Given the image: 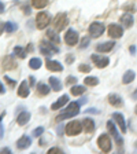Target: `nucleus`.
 <instances>
[{
	"label": "nucleus",
	"mask_w": 137,
	"mask_h": 154,
	"mask_svg": "<svg viewBox=\"0 0 137 154\" xmlns=\"http://www.w3.org/2000/svg\"><path fill=\"white\" fill-rule=\"evenodd\" d=\"M78 113H80V102H70L69 106L66 107V110L56 117V121H62V120H67V119H71V117H76Z\"/></svg>",
	"instance_id": "nucleus-1"
},
{
	"label": "nucleus",
	"mask_w": 137,
	"mask_h": 154,
	"mask_svg": "<svg viewBox=\"0 0 137 154\" xmlns=\"http://www.w3.org/2000/svg\"><path fill=\"white\" fill-rule=\"evenodd\" d=\"M97 144H99V149L103 151V153H109V151H111V149H112L111 139H110V136L107 134L100 135L99 139H97Z\"/></svg>",
	"instance_id": "nucleus-2"
},
{
	"label": "nucleus",
	"mask_w": 137,
	"mask_h": 154,
	"mask_svg": "<svg viewBox=\"0 0 137 154\" xmlns=\"http://www.w3.org/2000/svg\"><path fill=\"white\" fill-rule=\"evenodd\" d=\"M67 25H69V18H67V15L64 13H59L56 17H55V19H54L55 30L61 32V30H63Z\"/></svg>",
	"instance_id": "nucleus-3"
},
{
	"label": "nucleus",
	"mask_w": 137,
	"mask_h": 154,
	"mask_svg": "<svg viewBox=\"0 0 137 154\" xmlns=\"http://www.w3.org/2000/svg\"><path fill=\"white\" fill-rule=\"evenodd\" d=\"M64 129H66V134L69 135V136H76V135H78L81 131H82V124H81L80 121H70L69 124L64 127Z\"/></svg>",
	"instance_id": "nucleus-4"
},
{
	"label": "nucleus",
	"mask_w": 137,
	"mask_h": 154,
	"mask_svg": "<svg viewBox=\"0 0 137 154\" xmlns=\"http://www.w3.org/2000/svg\"><path fill=\"white\" fill-rule=\"evenodd\" d=\"M51 22V17L49 14L45 13V11H41V13H38L37 17H36V23H37V28L38 29H44L47 28Z\"/></svg>",
	"instance_id": "nucleus-5"
},
{
	"label": "nucleus",
	"mask_w": 137,
	"mask_h": 154,
	"mask_svg": "<svg viewBox=\"0 0 137 154\" xmlns=\"http://www.w3.org/2000/svg\"><path fill=\"white\" fill-rule=\"evenodd\" d=\"M104 32V25L103 23H99V22H93L91 23L89 26V36L93 38H97L103 35Z\"/></svg>",
	"instance_id": "nucleus-6"
},
{
	"label": "nucleus",
	"mask_w": 137,
	"mask_h": 154,
	"mask_svg": "<svg viewBox=\"0 0 137 154\" xmlns=\"http://www.w3.org/2000/svg\"><path fill=\"white\" fill-rule=\"evenodd\" d=\"M40 51H41V54L45 55V57H51L54 52H58L59 50H58L54 44H51V43L43 42L41 44H40Z\"/></svg>",
	"instance_id": "nucleus-7"
},
{
	"label": "nucleus",
	"mask_w": 137,
	"mask_h": 154,
	"mask_svg": "<svg viewBox=\"0 0 137 154\" xmlns=\"http://www.w3.org/2000/svg\"><path fill=\"white\" fill-rule=\"evenodd\" d=\"M78 33L74 30V29H69L66 32V35H64V42L67 43V45H70V47H73V45H76L77 43H78Z\"/></svg>",
	"instance_id": "nucleus-8"
},
{
	"label": "nucleus",
	"mask_w": 137,
	"mask_h": 154,
	"mask_svg": "<svg viewBox=\"0 0 137 154\" xmlns=\"http://www.w3.org/2000/svg\"><path fill=\"white\" fill-rule=\"evenodd\" d=\"M109 36L112 38H119L122 37V35H124V29L121 28L119 25H115V23H111V25L109 26Z\"/></svg>",
	"instance_id": "nucleus-9"
},
{
	"label": "nucleus",
	"mask_w": 137,
	"mask_h": 154,
	"mask_svg": "<svg viewBox=\"0 0 137 154\" xmlns=\"http://www.w3.org/2000/svg\"><path fill=\"white\" fill-rule=\"evenodd\" d=\"M107 129H109V131H110V134H111L112 136H114V139H115V140H117V143H118L119 146H121V144L124 143V139H122L121 136H119V134H118V129L115 128L114 122H112L111 120H110V121H107Z\"/></svg>",
	"instance_id": "nucleus-10"
},
{
	"label": "nucleus",
	"mask_w": 137,
	"mask_h": 154,
	"mask_svg": "<svg viewBox=\"0 0 137 154\" xmlns=\"http://www.w3.org/2000/svg\"><path fill=\"white\" fill-rule=\"evenodd\" d=\"M1 65H3V69L4 70H13L16 67V62L11 55H7V57L3 58V61H1Z\"/></svg>",
	"instance_id": "nucleus-11"
},
{
	"label": "nucleus",
	"mask_w": 137,
	"mask_h": 154,
	"mask_svg": "<svg viewBox=\"0 0 137 154\" xmlns=\"http://www.w3.org/2000/svg\"><path fill=\"white\" fill-rule=\"evenodd\" d=\"M92 61L96 63V66L100 67V69H103V67H106L107 65L110 63V59L107 57H100V55H92Z\"/></svg>",
	"instance_id": "nucleus-12"
},
{
	"label": "nucleus",
	"mask_w": 137,
	"mask_h": 154,
	"mask_svg": "<svg viewBox=\"0 0 137 154\" xmlns=\"http://www.w3.org/2000/svg\"><path fill=\"white\" fill-rule=\"evenodd\" d=\"M30 143H32V139L29 136H26V135H23L22 138H19L18 142H16V147L19 150H25V149H28L30 146Z\"/></svg>",
	"instance_id": "nucleus-13"
},
{
	"label": "nucleus",
	"mask_w": 137,
	"mask_h": 154,
	"mask_svg": "<svg viewBox=\"0 0 137 154\" xmlns=\"http://www.w3.org/2000/svg\"><path fill=\"white\" fill-rule=\"evenodd\" d=\"M112 120H115V122L119 125L122 132H126V122H125L124 116L121 113H112Z\"/></svg>",
	"instance_id": "nucleus-14"
},
{
	"label": "nucleus",
	"mask_w": 137,
	"mask_h": 154,
	"mask_svg": "<svg viewBox=\"0 0 137 154\" xmlns=\"http://www.w3.org/2000/svg\"><path fill=\"white\" fill-rule=\"evenodd\" d=\"M45 66H47L48 70H51V72H62L63 70V66H62L58 61H51V59H48V61L45 62Z\"/></svg>",
	"instance_id": "nucleus-15"
},
{
	"label": "nucleus",
	"mask_w": 137,
	"mask_h": 154,
	"mask_svg": "<svg viewBox=\"0 0 137 154\" xmlns=\"http://www.w3.org/2000/svg\"><path fill=\"white\" fill-rule=\"evenodd\" d=\"M114 45H115L114 42H106V43H102V44L96 45V50L99 52H109L114 48Z\"/></svg>",
	"instance_id": "nucleus-16"
},
{
	"label": "nucleus",
	"mask_w": 137,
	"mask_h": 154,
	"mask_svg": "<svg viewBox=\"0 0 137 154\" xmlns=\"http://www.w3.org/2000/svg\"><path fill=\"white\" fill-rule=\"evenodd\" d=\"M69 102V96L67 95H62L59 99L56 100L55 103H52V106H51V109L52 110H58V109H61V107H63L66 103Z\"/></svg>",
	"instance_id": "nucleus-17"
},
{
	"label": "nucleus",
	"mask_w": 137,
	"mask_h": 154,
	"mask_svg": "<svg viewBox=\"0 0 137 154\" xmlns=\"http://www.w3.org/2000/svg\"><path fill=\"white\" fill-rule=\"evenodd\" d=\"M82 127H84V131L85 132H89V134H92L93 131H95V121H93L92 119H84L82 121Z\"/></svg>",
	"instance_id": "nucleus-18"
},
{
	"label": "nucleus",
	"mask_w": 137,
	"mask_h": 154,
	"mask_svg": "<svg viewBox=\"0 0 137 154\" xmlns=\"http://www.w3.org/2000/svg\"><path fill=\"white\" fill-rule=\"evenodd\" d=\"M18 95L21 96V98H28L29 96V84H28V81H22V83H21V85H19V88H18Z\"/></svg>",
	"instance_id": "nucleus-19"
},
{
	"label": "nucleus",
	"mask_w": 137,
	"mask_h": 154,
	"mask_svg": "<svg viewBox=\"0 0 137 154\" xmlns=\"http://www.w3.org/2000/svg\"><path fill=\"white\" fill-rule=\"evenodd\" d=\"M29 120H30V113H29V112H22L21 114L18 116L16 121H18V124L22 127V125H26V124H28Z\"/></svg>",
	"instance_id": "nucleus-20"
},
{
	"label": "nucleus",
	"mask_w": 137,
	"mask_h": 154,
	"mask_svg": "<svg viewBox=\"0 0 137 154\" xmlns=\"http://www.w3.org/2000/svg\"><path fill=\"white\" fill-rule=\"evenodd\" d=\"M109 103L112 106H121L122 103H124V100H122V98L119 95L111 94V95H109Z\"/></svg>",
	"instance_id": "nucleus-21"
},
{
	"label": "nucleus",
	"mask_w": 137,
	"mask_h": 154,
	"mask_svg": "<svg viewBox=\"0 0 137 154\" xmlns=\"http://www.w3.org/2000/svg\"><path fill=\"white\" fill-rule=\"evenodd\" d=\"M133 17L130 15V14H124V15L121 17V22L122 25L125 26V28H130L132 25H133Z\"/></svg>",
	"instance_id": "nucleus-22"
},
{
	"label": "nucleus",
	"mask_w": 137,
	"mask_h": 154,
	"mask_svg": "<svg viewBox=\"0 0 137 154\" xmlns=\"http://www.w3.org/2000/svg\"><path fill=\"white\" fill-rule=\"evenodd\" d=\"M134 77H136V73H134L133 70L125 72L124 77H122V83H124V84H130L132 81L134 80Z\"/></svg>",
	"instance_id": "nucleus-23"
},
{
	"label": "nucleus",
	"mask_w": 137,
	"mask_h": 154,
	"mask_svg": "<svg viewBox=\"0 0 137 154\" xmlns=\"http://www.w3.org/2000/svg\"><path fill=\"white\" fill-rule=\"evenodd\" d=\"M49 84H51V87H52V90L54 91H61L63 87H62V83H61V80L59 79H56V77H49Z\"/></svg>",
	"instance_id": "nucleus-24"
},
{
	"label": "nucleus",
	"mask_w": 137,
	"mask_h": 154,
	"mask_svg": "<svg viewBox=\"0 0 137 154\" xmlns=\"http://www.w3.org/2000/svg\"><path fill=\"white\" fill-rule=\"evenodd\" d=\"M49 91H51V88H49L45 83H38V85H37V94L38 95H48Z\"/></svg>",
	"instance_id": "nucleus-25"
},
{
	"label": "nucleus",
	"mask_w": 137,
	"mask_h": 154,
	"mask_svg": "<svg viewBox=\"0 0 137 154\" xmlns=\"http://www.w3.org/2000/svg\"><path fill=\"white\" fill-rule=\"evenodd\" d=\"M43 65L41 59L40 58H32L30 59V62H29V66H30V69H33V70H37V69H40Z\"/></svg>",
	"instance_id": "nucleus-26"
},
{
	"label": "nucleus",
	"mask_w": 137,
	"mask_h": 154,
	"mask_svg": "<svg viewBox=\"0 0 137 154\" xmlns=\"http://www.w3.org/2000/svg\"><path fill=\"white\" fill-rule=\"evenodd\" d=\"M85 91H86V87H84V85H74V87H71V94H73L74 96L82 95Z\"/></svg>",
	"instance_id": "nucleus-27"
},
{
	"label": "nucleus",
	"mask_w": 137,
	"mask_h": 154,
	"mask_svg": "<svg viewBox=\"0 0 137 154\" xmlns=\"http://www.w3.org/2000/svg\"><path fill=\"white\" fill-rule=\"evenodd\" d=\"M84 83H85V85H88V87H95V85H97V84H99V79H97V77L88 76V77H85Z\"/></svg>",
	"instance_id": "nucleus-28"
},
{
	"label": "nucleus",
	"mask_w": 137,
	"mask_h": 154,
	"mask_svg": "<svg viewBox=\"0 0 137 154\" xmlns=\"http://www.w3.org/2000/svg\"><path fill=\"white\" fill-rule=\"evenodd\" d=\"M14 54H15L18 58H22V59H23V58H26V54H28V51H26L25 48L16 45V47L14 48Z\"/></svg>",
	"instance_id": "nucleus-29"
},
{
	"label": "nucleus",
	"mask_w": 137,
	"mask_h": 154,
	"mask_svg": "<svg viewBox=\"0 0 137 154\" xmlns=\"http://www.w3.org/2000/svg\"><path fill=\"white\" fill-rule=\"evenodd\" d=\"M49 0H32V6L34 8H44Z\"/></svg>",
	"instance_id": "nucleus-30"
},
{
	"label": "nucleus",
	"mask_w": 137,
	"mask_h": 154,
	"mask_svg": "<svg viewBox=\"0 0 137 154\" xmlns=\"http://www.w3.org/2000/svg\"><path fill=\"white\" fill-rule=\"evenodd\" d=\"M47 37L51 40V42L54 43H59L61 42V38H59V36H58V32H55V30H48L47 32Z\"/></svg>",
	"instance_id": "nucleus-31"
},
{
	"label": "nucleus",
	"mask_w": 137,
	"mask_h": 154,
	"mask_svg": "<svg viewBox=\"0 0 137 154\" xmlns=\"http://www.w3.org/2000/svg\"><path fill=\"white\" fill-rule=\"evenodd\" d=\"M16 29H18V25H16L15 22H11V21H8V22L6 23V32L13 33V32H15Z\"/></svg>",
	"instance_id": "nucleus-32"
},
{
	"label": "nucleus",
	"mask_w": 137,
	"mask_h": 154,
	"mask_svg": "<svg viewBox=\"0 0 137 154\" xmlns=\"http://www.w3.org/2000/svg\"><path fill=\"white\" fill-rule=\"evenodd\" d=\"M44 127H37V128L34 129V131H33V138H38V136H40V135H43L44 134Z\"/></svg>",
	"instance_id": "nucleus-33"
},
{
	"label": "nucleus",
	"mask_w": 137,
	"mask_h": 154,
	"mask_svg": "<svg viewBox=\"0 0 137 154\" xmlns=\"http://www.w3.org/2000/svg\"><path fill=\"white\" fill-rule=\"evenodd\" d=\"M78 70L82 72V73H89V72H91V66L82 63V65H80V66H78Z\"/></svg>",
	"instance_id": "nucleus-34"
},
{
	"label": "nucleus",
	"mask_w": 137,
	"mask_h": 154,
	"mask_svg": "<svg viewBox=\"0 0 137 154\" xmlns=\"http://www.w3.org/2000/svg\"><path fill=\"white\" fill-rule=\"evenodd\" d=\"M62 153H63V150L59 147H52L48 150V154H62Z\"/></svg>",
	"instance_id": "nucleus-35"
},
{
	"label": "nucleus",
	"mask_w": 137,
	"mask_h": 154,
	"mask_svg": "<svg viewBox=\"0 0 137 154\" xmlns=\"http://www.w3.org/2000/svg\"><path fill=\"white\" fill-rule=\"evenodd\" d=\"M76 83H77V77L70 76V77H67V79H66V84H67V85H70V84H76Z\"/></svg>",
	"instance_id": "nucleus-36"
},
{
	"label": "nucleus",
	"mask_w": 137,
	"mask_h": 154,
	"mask_svg": "<svg viewBox=\"0 0 137 154\" xmlns=\"http://www.w3.org/2000/svg\"><path fill=\"white\" fill-rule=\"evenodd\" d=\"M86 45H89V38H88V37H84L82 42H81V44H80V47L81 48H85Z\"/></svg>",
	"instance_id": "nucleus-37"
},
{
	"label": "nucleus",
	"mask_w": 137,
	"mask_h": 154,
	"mask_svg": "<svg viewBox=\"0 0 137 154\" xmlns=\"http://www.w3.org/2000/svg\"><path fill=\"white\" fill-rule=\"evenodd\" d=\"M4 80H6L7 83L10 84V85H16V81H15V80H13V79H10L8 76H6V77H4Z\"/></svg>",
	"instance_id": "nucleus-38"
},
{
	"label": "nucleus",
	"mask_w": 137,
	"mask_h": 154,
	"mask_svg": "<svg viewBox=\"0 0 137 154\" xmlns=\"http://www.w3.org/2000/svg\"><path fill=\"white\" fill-rule=\"evenodd\" d=\"M29 83H30V87H34V84H36V79L33 76H30L29 77Z\"/></svg>",
	"instance_id": "nucleus-39"
},
{
	"label": "nucleus",
	"mask_w": 137,
	"mask_h": 154,
	"mask_svg": "<svg viewBox=\"0 0 137 154\" xmlns=\"http://www.w3.org/2000/svg\"><path fill=\"white\" fill-rule=\"evenodd\" d=\"M3 30H6V23L0 21V35L3 33Z\"/></svg>",
	"instance_id": "nucleus-40"
},
{
	"label": "nucleus",
	"mask_w": 137,
	"mask_h": 154,
	"mask_svg": "<svg viewBox=\"0 0 137 154\" xmlns=\"http://www.w3.org/2000/svg\"><path fill=\"white\" fill-rule=\"evenodd\" d=\"M63 125H59V127H58V135H63Z\"/></svg>",
	"instance_id": "nucleus-41"
},
{
	"label": "nucleus",
	"mask_w": 137,
	"mask_h": 154,
	"mask_svg": "<svg viewBox=\"0 0 137 154\" xmlns=\"http://www.w3.org/2000/svg\"><path fill=\"white\" fill-rule=\"evenodd\" d=\"M0 153H3V154H8V153H11V150H10L8 147H4V149H1V150H0Z\"/></svg>",
	"instance_id": "nucleus-42"
},
{
	"label": "nucleus",
	"mask_w": 137,
	"mask_h": 154,
	"mask_svg": "<svg viewBox=\"0 0 137 154\" xmlns=\"http://www.w3.org/2000/svg\"><path fill=\"white\" fill-rule=\"evenodd\" d=\"M85 113H99V110H96V109H86Z\"/></svg>",
	"instance_id": "nucleus-43"
},
{
	"label": "nucleus",
	"mask_w": 137,
	"mask_h": 154,
	"mask_svg": "<svg viewBox=\"0 0 137 154\" xmlns=\"http://www.w3.org/2000/svg\"><path fill=\"white\" fill-rule=\"evenodd\" d=\"M0 138H3V124L0 122Z\"/></svg>",
	"instance_id": "nucleus-44"
},
{
	"label": "nucleus",
	"mask_w": 137,
	"mask_h": 154,
	"mask_svg": "<svg viewBox=\"0 0 137 154\" xmlns=\"http://www.w3.org/2000/svg\"><path fill=\"white\" fill-rule=\"evenodd\" d=\"M1 13H4V4L0 2V14H1Z\"/></svg>",
	"instance_id": "nucleus-45"
},
{
	"label": "nucleus",
	"mask_w": 137,
	"mask_h": 154,
	"mask_svg": "<svg viewBox=\"0 0 137 154\" xmlns=\"http://www.w3.org/2000/svg\"><path fill=\"white\" fill-rule=\"evenodd\" d=\"M6 92V90H4V87H3V84L0 83V94H4Z\"/></svg>",
	"instance_id": "nucleus-46"
},
{
	"label": "nucleus",
	"mask_w": 137,
	"mask_h": 154,
	"mask_svg": "<svg viewBox=\"0 0 137 154\" xmlns=\"http://www.w3.org/2000/svg\"><path fill=\"white\" fill-rule=\"evenodd\" d=\"M129 50H130L132 54H134V52H136V47H134V45H130V48H129Z\"/></svg>",
	"instance_id": "nucleus-47"
},
{
	"label": "nucleus",
	"mask_w": 137,
	"mask_h": 154,
	"mask_svg": "<svg viewBox=\"0 0 137 154\" xmlns=\"http://www.w3.org/2000/svg\"><path fill=\"white\" fill-rule=\"evenodd\" d=\"M73 62V55H70V57L67 58V63H71Z\"/></svg>",
	"instance_id": "nucleus-48"
},
{
	"label": "nucleus",
	"mask_w": 137,
	"mask_h": 154,
	"mask_svg": "<svg viewBox=\"0 0 137 154\" xmlns=\"http://www.w3.org/2000/svg\"><path fill=\"white\" fill-rule=\"evenodd\" d=\"M32 50H33V45H32V44H29V45H28V48H26V51H32Z\"/></svg>",
	"instance_id": "nucleus-49"
},
{
	"label": "nucleus",
	"mask_w": 137,
	"mask_h": 154,
	"mask_svg": "<svg viewBox=\"0 0 137 154\" xmlns=\"http://www.w3.org/2000/svg\"><path fill=\"white\" fill-rule=\"evenodd\" d=\"M132 96H133V99H137V90L134 91V92H133V95H132Z\"/></svg>",
	"instance_id": "nucleus-50"
},
{
	"label": "nucleus",
	"mask_w": 137,
	"mask_h": 154,
	"mask_svg": "<svg viewBox=\"0 0 137 154\" xmlns=\"http://www.w3.org/2000/svg\"><path fill=\"white\" fill-rule=\"evenodd\" d=\"M136 114H137V105H136Z\"/></svg>",
	"instance_id": "nucleus-51"
}]
</instances>
